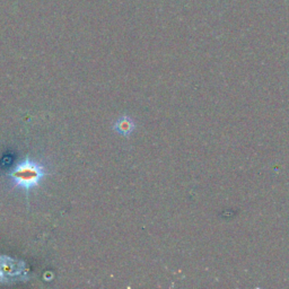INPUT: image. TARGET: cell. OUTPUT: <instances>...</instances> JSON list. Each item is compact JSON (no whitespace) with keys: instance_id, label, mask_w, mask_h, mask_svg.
<instances>
[{"instance_id":"obj_2","label":"cell","mask_w":289,"mask_h":289,"mask_svg":"<svg viewBox=\"0 0 289 289\" xmlns=\"http://www.w3.org/2000/svg\"><path fill=\"white\" fill-rule=\"evenodd\" d=\"M134 128H136V124H134V121L130 118V116L123 115L119 118L113 123V129L115 132H118L119 134L123 137H129L130 134L133 132Z\"/></svg>"},{"instance_id":"obj_1","label":"cell","mask_w":289,"mask_h":289,"mask_svg":"<svg viewBox=\"0 0 289 289\" xmlns=\"http://www.w3.org/2000/svg\"><path fill=\"white\" fill-rule=\"evenodd\" d=\"M45 175L46 170L44 165L31 158H26L14 167L9 173V178L15 188L25 190L27 192L32 189L39 188Z\"/></svg>"}]
</instances>
